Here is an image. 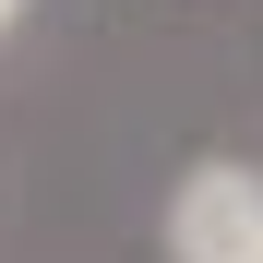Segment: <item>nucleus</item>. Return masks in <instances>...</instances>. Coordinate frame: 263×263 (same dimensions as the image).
<instances>
[{
	"label": "nucleus",
	"mask_w": 263,
	"mask_h": 263,
	"mask_svg": "<svg viewBox=\"0 0 263 263\" xmlns=\"http://www.w3.org/2000/svg\"><path fill=\"white\" fill-rule=\"evenodd\" d=\"M180 263H251L263 251V180H239V167H203V180L180 192Z\"/></svg>",
	"instance_id": "nucleus-1"
},
{
	"label": "nucleus",
	"mask_w": 263,
	"mask_h": 263,
	"mask_svg": "<svg viewBox=\"0 0 263 263\" xmlns=\"http://www.w3.org/2000/svg\"><path fill=\"white\" fill-rule=\"evenodd\" d=\"M0 24H12V0H0Z\"/></svg>",
	"instance_id": "nucleus-2"
},
{
	"label": "nucleus",
	"mask_w": 263,
	"mask_h": 263,
	"mask_svg": "<svg viewBox=\"0 0 263 263\" xmlns=\"http://www.w3.org/2000/svg\"><path fill=\"white\" fill-rule=\"evenodd\" d=\"M251 263H263V251H251Z\"/></svg>",
	"instance_id": "nucleus-3"
}]
</instances>
